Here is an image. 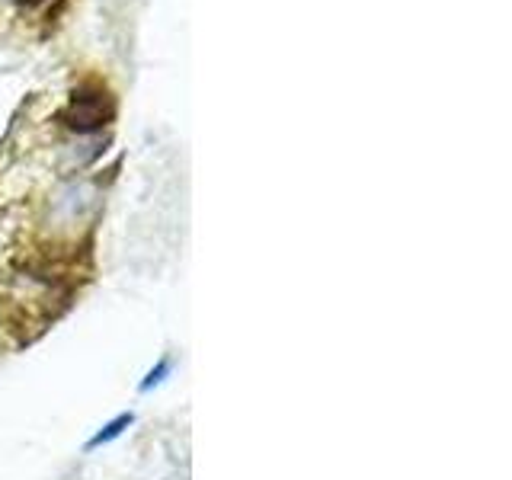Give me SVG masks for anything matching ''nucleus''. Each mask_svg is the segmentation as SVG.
Listing matches in <instances>:
<instances>
[{
	"mask_svg": "<svg viewBox=\"0 0 512 480\" xmlns=\"http://www.w3.org/2000/svg\"><path fill=\"white\" fill-rule=\"evenodd\" d=\"M135 423V413H119L116 416V420H109L100 432H96V436L84 445V455H96V452H100V448H106V445H112V442H116L119 436H122V432L128 429V426H132Z\"/></svg>",
	"mask_w": 512,
	"mask_h": 480,
	"instance_id": "obj_1",
	"label": "nucleus"
},
{
	"mask_svg": "<svg viewBox=\"0 0 512 480\" xmlns=\"http://www.w3.org/2000/svg\"><path fill=\"white\" fill-rule=\"evenodd\" d=\"M176 352L170 349V352H164V356L157 359V365H151L148 368V375L141 378V384H138V394H151L154 388H160V384H164L170 375H173V368H176Z\"/></svg>",
	"mask_w": 512,
	"mask_h": 480,
	"instance_id": "obj_2",
	"label": "nucleus"
},
{
	"mask_svg": "<svg viewBox=\"0 0 512 480\" xmlns=\"http://www.w3.org/2000/svg\"><path fill=\"white\" fill-rule=\"evenodd\" d=\"M0 359H4V349H0Z\"/></svg>",
	"mask_w": 512,
	"mask_h": 480,
	"instance_id": "obj_3",
	"label": "nucleus"
}]
</instances>
